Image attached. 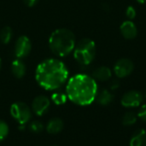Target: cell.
Returning a JSON list of instances; mask_svg holds the SVG:
<instances>
[{
	"instance_id": "obj_1",
	"label": "cell",
	"mask_w": 146,
	"mask_h": 146,
	"mask_svg": "<svg viewBox=\"0 0 146 146\" xmlns=\"http://www.w3.org/2000/svg\"><path fill=\"white\" fill-rule=\"evenodd\" d=\"M68 77L65 64L57 59H46L40 62L35 71L38 84L46 90H56L63 85Z\"/></svg>"
},
{
	"instance_id": "obj_2",
	"label": "cell",
	"mask_w": 146,
	"mask_h": 146,
	"mask_svg": "<svg viewBox=\"0 0 146 146\" xmlns=\"http://www.w3.org/2000/svg\"><path fill=\"white\" fill-rule=\"evenodd\" d=\"M68 98L80 106L92 104L98 94V84L96 80L86 74H77L72 77L66 86Z\"/></svg>"
},
{
	"instance_id": "obj_3",
	"label": "cell",
	"mask_w": 146,
	"mask_h": 146,
	"mask_svg": "<svg viewBox=\"0 0 146 146\" xmlns=\"http://www.w3.org/2000/svg\"><path fill=\"white\" fill-rule=\"evenodd\" d=\"M75 35L68 28H58L53 31L49 38V47L52 53L59 57H66L74 51Z\"/></svg>"
},
{
	"instance_id": "obj_4",
	"label": "cell",
	"mask_w": 146,
	"mask_h": 146,
	"mask_svg": "<svg viewBox=\"0 0 146 146\" xmlns=\"http://www.w3.org/2000/svg\"><path fill=\"white\" fill-rule=\"evenodd\" d=\"M73 52L74 57L79 64L88 65L93 61L96 56V44L92 40L84 38L75 44Z\"/></svg>"
},
{
	"instance_id": "obj_5",
	"label": "cell",
	"mask_w": 146,
	"mask_h": 146,
	"mask_svg": "<svg viewBox=\"0 0 146 146\" xmlns=\"http://www.w3.org/2000/svg\"><path fill=\"white\" fill-rule=\"evenodd\" d=\"M10 115L19 125H26L32 119V109L22 102H16L10 106Z\"/></svg>"
},
{
	"instance_id": "obj_6",
	"label": "cell",
	"mask_w": 146,
	"mask_h": 146,
	"mask_svg": "<svg viewBox=\"0 0 146 146\" xmlns=\"http://www.w3.org/2000/svg\"><path fill=\"white\" fill-rule=\"evenodd\" d=\"M134 70L133 62L129 59H119L114 66V72L115 76L119 78H124L132 74Z\"/></svg>"
},
{
	"instance_id": "obj_7",
	"label": "cell",
	"mask_w": 146,
	"mask_h": 146,
	"mask_svg": "<svg viewBox=\"0 0 146 146\" xmlns=\"http://www.w3.org/2000/svg\"><path fill=\"white\" fill-rule=\"evenodd\" d=\"M32 50V42L31 40L26 36L21 35L18 37L15 44V55L17 59H24L27 57Z\"/></svg>"
},
{
	"instance_id": "obj_8",
	"label": "cell",
	"mask_w": 146,
	"mask_h": 146,
	"mask_svg": "<svg viewBox=\"0 0 146 146\" xmlns=\"http://www.w3.org/2000/svg\"><path fill=\"white\" fill-rule=\"evenodd\" d=\"M144 96L138 90H130L125 93L121 100V105L125 108H136L143 102Z\"/></svg>"
},
{
	"instance_id": "obj_9",
	"label": "cell",
	"mask_w": 146,
	"mask_h": 146,
	"mask_svg": "<svg viewBox=\"0 0 146 146\" xmlns=\"http://www.w3.org/2000/svg\"><path fill=\"white\" fill-rule=\"evenodd\" d=\"M50 106V99L45 96H36L32 102V111L38 116L44 115Z\"/></svg>"
},
{
	"instance_id": "obj_10",
	"label": "cell",
	"mask_w": 146,
	"mask_h": 146,
	"mask_svg": "<svg viewBox=\"0 0 146 146\" xmlns=\"http://www.w3.org/2000/svg\"><path fill=\"white\" fill-rule=\"evenodd\" d=\"M120 30L122 36L127 40H133L138 34V28L135 23L131 20L123 22L121 25Z\"/></svg>"
},
{
	"instance_id": "obj_11",
	"label": "cell",
	"mask_w": 146,
	"mask_h": 146,
	"mask_svg": "<svg viewBox=\"0 0 146 146\" xmlns=\"http://www.w3.org/2000/svg\"><path fill=\"white\" fill-rule=\"evenodd\" d=\"M63 127H64V123L62 119L52 118L48 121V123L45 126V129L49 134L55 135V134L61 133L62 131Z\"/></svg>"
},
{
	"instance_id": "obj_12",
	"label": "cell",
	"mask_w": 146,
	"mask_h": 146,
	"mask_svg": "<svg viewBox=\"0 0 146 146\" xmlns=\"http://www.w3.org/2000/svg\"><path fill=\"white\" fill-rule=\"evenodd\" d=\"M10 70H11L12 74L16 78L21 79L25 76L27 67H26V65L24 64V62L21 59H16L15 60H14L11 63Z\"/></svg>"
},
{
	"instance_id": "obj_13",
	"label": "cell",
	"mask_w": 146,
	"mask_h": 146,
	"mask_svg": "<svg viewBox=\"0 0 146 146\" xmlns=\"http://www.w3.org/2000/svg\"><path fill=\"white\" fill-rule=\"evenodd\" d=\"M112 71L107 66H100L94 70L92 72V77L95 80L100 81V82H105L111 78Z\"/></svg>"
},
{
	"instance_id": "obj_14",
	"label": "cell",
	"mask_w": 146,
	"mask_h": 146,
	"mask_svg": "<svg viewBox=\"0 0 146 146\" xmlns=\"http://www.w3.org/2000/svg\"><path fill=\"white\" fill-rule=\"evenodd\" d=\"M130 146H146V131L144 129L137 130L130 139Z\"/></svg>"
},
{
	"instance_id": "obj_15",
	"label": "cell",
	"mask_w": 146,
	"mask_h": 146,
	"mask_svg": "<svg viewBox=\"0 0 146 146\" xmlns=\"http://www.w3.org/2000/svg\"><path fill=\"white\" fill-rule=\"evenodd\" d=\"M95 100L98 104L102 106H108L113 102L114 96L111 93V91L108 89H102L99 93L98 92Z\"/></svg>"
},
{
	"instance_id": "obj_16",
	"label": "cell",
	"mask_w": 146,
	"mask_h": 146,
	"mask_svg": "<svg viewBox=\"0 0 146 146\" xmlns=\"http://www.w3.org/2000/svg\"><path fill=\"white\" fill-rule=\"evenodd\" d=\"M13 37V30L10 27H3L0 31V40L3 44H9Z\"/></svg>"
},
{
	"instance_id": "obj_17",
	"label": "cell",
	"mask_w": 146,
	"mask_h": 146,
	"mask_svg": "<svg viewBox=\"0 0 146 146\" xmlns=\"http://www.w3.org/2000/svg\"><path fill=\"white\" fill-rule=\"evenodd\" d=\"M138 115L133 112H127L122 117V124L125 126H131L134 125L137 121Z\"/></svg>"
},
{
	"instance_id": "obj_18",
	"label": "cell",
	"mask_w": 146,
	"mask_h": 146,
	"mask_svg": "<svg viewBox=\"0 0 146 146\" xmlns=\"http://www.w3.org/2000/svg\"><path fill=\"white\" fill-rule=\"evenodd\" d=\"M68 100V96L67 94L58 91V92H55L52 94L51 96V101L53 102V103H55L56 105H63L64 103H66Z\"/></svg>"
},
{
	"instance_id": "obj_19",
	"label": "cell",
	"mask_w": 146,
	"mask_h": 146,
	"mask_svg": "<svg viewBox=\"0 0 146 146\" xmlns=\"http://www.w3.org/2000/svg\"><path fill=\"white\" fill-rule=\"evenodd\" d=\"M44 125L39 121V120H33L30 123L29 125V130L33 133H40L44 130Z\"/></svg>"
},
{
	"instance_id": "obj_20",
	"label": "cell",
	"mask_w": 146,
	"mask_h": 146,
	"mask_svg": "<svg viewBox=\"0 0 146 146\" xmlns=\"http://www.w3.org/2000/svg\"><path fill=\"white\" fill-rule=\"evenodd\" d=\"M9 132V128L8 124L5 121L0 120V142L7 138Z\"/></svg>"
},
{
	"instance_id": "obj_21",
	"label": "cell",
	"mask_w": 146,
	"mask_h": 146,
	"mask_svg": "<svg viewBox=\"0 0 146 146\" xmlns=\"http://www.w3.org/2000/svg\"><path fill=\"white\" fill-rule=\"evenodd\" d=\"M126 15L128 17L129 20H132V19H134L136 15H137V11L135 9V8L133 6H128L126 9Z\"/></svg>"
},
{
	"instance_id": "obj_22",
	"label": "cell",
	"mask_w": 146,
	"mask_h": 146,
	"mask_svg": "<svg viewBox=\"0 0 146 146\" xmlns=\"http://www.w3.org/2000/svg\"><path fill=\"white\" fill-rule=\"evenodd\" d=\"M138 117L140 120H142L143 121L146 122V105H144L140 108V110H139V112L138 114Z\"/></svg>"
},
{
	"instance_id": "obj_23",
	"label": "cell",
	"mask_w": 146,
	"mask_h": 146,
	"mask_svg": "<svg viewBox=\"0 0 146 146\" xmlns=\"http://www.w3.org/2000/svg\"><path fill=\"white\" fill-rule=\"evenodd\" d=\"M110 89L111 90H115L116 89H118L120 87V83L117 81V80H113L111 83H110Z\"/></svg>"
},
{
	"instance_id": "obj_24",
	"label": "cell",
	"mask_w": 146,
	"mask_h": 146,
	"mask_svg": "<svg viewBox=\"0 0 146 146\" xmlns=\"http://www.w3.org/2000/svg\"><path fill=\"white\" fill-rule=\"evenodd\" d=\"M38 0H23L25 5H27V7H33L37 3H38Z\"/></svg>"
},
{
	"instance_id": "obj_25",
	"label": "cell",
	"mask_w": 146,
	"mask_h": 146,
	"mask_svg": "<svg viewBox=\"0 0 146 146\" xmlns=\"http://www.w3.org/2000/svg\"><path fill=\"white\" fill-rule=\"evenodd\" d=\"M137 2L139 3H146V0H137Z\"/></svg>"
},
{
	"instance_id": "obj_26",
	"label": "cell",
	"mask_w": 146,
	"mask_h": 146,
	"mask_svg": "<svg viewBox=\"0 0 146 146\" xmlns=\"http://www.w3.org/2000/svg\"><path fill=\"white\" fill-rule=\"evenodd\" d=\"M1 65H2V59H1V58H0V69H1Z\"/></svg>"
},
{
	"instance_id": "obj_27",
	"label": "cell",
	"mask_w": 146,
	"mask_h": 146,
	"mask_svg": "<svg viewBox=\"0 0 146 146\" xmlns=\"http://www.w3.org/2000/svg\"><path fill=\"white\" fill-rule=\"evenodd\" d=\"M145 98H146V91H145Z\"/></svg>"
},
{
	"instance_id": "obj_28",
	"label": "cell",
	"mask_w": 146,
	"mask_h": 146,
	"mask_svg": "<svg viewBox=\"0 0 146 146\" xmlns=\"http://www.w3.org/2000/svg\"><path fill=\"white\" fill-rule=\"evenodd\" d=\"M52 146H57V145H52Z\"/></svg>"
}]
</instances>
